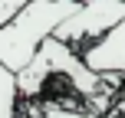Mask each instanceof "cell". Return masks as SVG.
<instances>
[{
	"label": "cell",
	"instance_id": "6da1fadb",
	"mask_svg": "<svg viewBox=\"0 0 125 118\" xmlns=\"http://www.w3.org/2000/svg\"><path fill=\"white\" fill-rule=\"evenodd\" d=\"M76 10H79V3H73V0H33V3H23V10L0 30V66L7 72L20 75L36 59L43 43L56 36V30Z\"/></svg>",
	"mask_w": 125,
	"mask_h": 118
},
{
	"label": "cell",
	"instance_id": "3957f363",
	"mask_svg": "<svg viewBox=\"0 0 125 118\" xmlns=\"http://www.w3.org/2000/svg\"><path fill=\"white\" fill-rule=\"evenodd\" d=\"M82 62H86L95 75H102V79H105V75L125 79V20L109 36H102L92 49L82 53Z\"/></svg>",
	"mask_w": 125,
	"mask_h": 118
},
{
	"label": "cell",
	"instance_id": "8992f818",
	"mask_svg": "<svg viewBox=\"0 0 125 118\" xmlns=\"http://www.w3.org/2000/svg\"><path fill=\"white\" fill-rule=\"evenodd\" d=\"M20 10H23V0H0V30H3Z\"/></svg>",
	"mask_w": 125,
	"mask_h": 118
},
{
	"label": "cell",
	"instance_id": "5b68a950",
	"mask_svg": "<svg viewBox=\"0 0 125 118\" xmlns=\"http://www.w3.org/2000/svg\"><path fill=\"white\" fill-rule=\"evenodd\" d=\"M33 118H99L92 112H82V108H53V105H30Z\"/></svg>",
	"mask_w": 125,
	"mask_h": 118
},
{
	"label": "cell",
	"instance_id": "7a4b0ae2",
	"mask_svg": "<svg viewBox=\"0 0 125 118\" xmlns=\"http://www.w3.org/2000/svg\"><path fill=\"white\" fill-rule=\"evenodd\" d=\"M125 20V3L122 0H92V3H79V10L56 30V39L69 46L73 53H86L99 43L102 36L115 30Z\"/></svg>",
	"mask_w": 125,
	"mask_h": 118
},
{
	"label": "cell",
	"instance_id": "277c9868",
	"mask_svg": "<svg viewBox=\"0 0 125 118\" xmlns=\"http://www.w3.org/2000/svg\"><path fill=\"white\" fill-rule=\"evenodd\" d=\"M20 115V92H17V75L0 66V118H17Z\"/></svg>",
	"mask_w": 125,
	"mask_h": 118
}]
</instances>
